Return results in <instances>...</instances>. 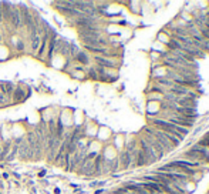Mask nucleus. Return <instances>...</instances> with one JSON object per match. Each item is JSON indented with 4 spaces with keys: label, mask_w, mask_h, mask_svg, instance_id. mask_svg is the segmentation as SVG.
<instances>
[{
    "label": "nucleus",
    "mask_w": 209,
    "mask_h": 194,
    "mask_svg": "<svg viewBox=\"0 0 209 194\" xmlns=\"http://www.w3.org/2000/svg\"><path fill=\"white\" fill-rule=\"evenodd\" d=\"M94 62H95V66L102 67V69H108V70H117L120 67V62L117 59H110V57L94 56Z\"/></svg>",
    "instance_id": "f257e3e1"
},
{
    "label": "nucleus",
    "mask_w": 209,
    "mask_h": 194,
    "mask_svg": "<svg viewBox=\"0 0 209 194\" xmlns=\"http://www.w3.org/2000/svg\"><path fill=\"white\" fill-rule=\"evenodd\" d=\"M142 138H144L145 141H147V144H148L149 147H152L154 150L157 151V154H158L159 157V160L162 158L164 156H165V151H164V148L161 146H159V143L155 140V138L151 136V134H147V133H144V136H142Z\"/></svg>",
    "instance_id": "f03ea898"
},
{
    "label": "nucleus",
    "mask_w": 209,
    "mask_h": 194,
    "mask_svg": "<svg viewBox=\"0 0 209 194\" xmlns=\"http://www.w3.org/2000/svg\"><path fill=\"white\" fill-rule=\"evenodd\" d=\"M9 20H10V23H12V26H13L14 29H20L22 26H23V20H22V14H20L19 7L12 6V12H10Z\"/></svg>",
    "instance_id": "7ed1b4c3"
},
{
    "label": "nucleus",
    "mask_w": 209,
    "mask_h": 194,
    "mask_svg": "<svg viewBox=\"0 0 209 194\" xmlns=\"http://www.w3.org/2000/svg\"><path fill=\"white\" fill-rule=\"evenodd\" d=\"M57 34L53 33L51 34L50 40H48V53H47V59L46 62L50 64L51 62H53V57H54V54H56V44H57Z\"/></svg>",
    "instance_id": "20e7f679"
},
{
    "label": "nucleus",
    "mask_w": 209,
    "mask_h": 194,
    "mask_svg": "<svg viewBox=\"0 0 209 194\" xmlns=\"http://www.w3.org/2000/svg\"><path fill=\"white\" fill-rule=\"evenodd\" d=\"M74 62L80 63L81 66H85V67H88L90 66V62H91V59H90L88 56V53L87 52H84V50H80L78 53H77V56L74 57Z\"/></svg>",
    "instance_id": "39448f33"
},
{
    "label": "nucleus",
    "mask_w": 209,
    "mask_h": 194,
    "mask_svg": "<svg viewBox=\"0 0 209 194\" xmlns=\"http://www.w3.org/2000/svg\"><path fill=\"white\" fill-rule=\"evenodd\" d=\"M40 43H41V36L40 34H36V36L30 37V50H32V53H37Z\"/></svg>",
    "instance_id": "423d86ee"
},
{
    "label": "nucleus",
    "mask_w": 209,
    "mask_h": 194,
    "mask_svg": "<svg viewBox=\"0 0 209 194\" xmlns=\"http://www.w3.org/2000/svg\"><path fill=\"white\" fill-rule=\"evenodd\" d=\"M85 77H88V79H91V80H100L98 73H97V70H95V66L85 67Z\"/></svg>",
    "instance_id": "0eeeda50"
},
{
    "label": "nucleus",
    "mask_w": 209,
    "mask_h": 194,
    "mask_svg": "<svg viewBox=\"0 0 209 194\" xmlns=\"http://www.w3.org/2000/svg\"><path fill=\"white\" fill-rule=\"evenodd\" d=\"M13 99H16V101H23L26 100V96H24V89L23 87H16L13 91Z\"/></svg>",
    "instance_id": "6e6552de"
},
{
    "label": "nucleus",
    "mask_w": 209,
    "mask_h": 194,
    "mask_svg": "<svg viewBox=\"0 0 209 194\" xmlns=\"http://www.w3.org/2000/svg\"><path fill=\"white\" fill-rule=\"evenodd\" d=\"M127 5L130 6V10L134 14H141V7H139L141 3H139V2H128Z\"/></svg>",
    "instance_id": "1a4fd4ad"
},
{
    "label": "nucleus",
    "mask_w": 209,
    "mask_h": 194,
    "mask_svg": "<svg viewBox=\"0 0 209 194\" xmlns=\"http://www.w3.org/2000/svg\"><path fill=\"white\" fill-rule=\"evenodd\" d=\"M158 42L162 43V44H168V43L171 42V36H168L167 32H159L158 33Z\"/></svg>",
    "instance_id": "9d476101"
},
{
    "label": "nucleus",
    "mask_w": 209,
    "mask_h": 194,
    "mask_svg": "<svg viewBox=\"0 0 209 194\" xmlns=\"http://www.w3.org/2000/svg\"><path fill=\"white\" fill-rule=\"evenodd\" d=\"M70 76L75 79V80H85L87 77H85V71H71L70 73Z\"/></svg>",
    "instance_id": "9b49d317"
},
{
    "label": "nucleus",
    "mask_w": 209,
    "mask_h": 194,
    "mask_svg": "<svg viewBox=\"0 0 209 194\" xmlns=\"http://www.w3.org/2000/svg\"><path fill=\"white\" fill-rule=\"evenodd\" d=\"M14 49H16L17 52H23V50H26V44H24L23 40H19V42H17V44L14 46Z\"/></svg>",
    "instance_id": "f8f14e48"
},
{
    "label": "nucleus",
    "mask_w": 209,
    "mask_h": 194,
    "mask_svg": "<svg viewBox=\"0 0 209 194\" xmlns=\"http://www.w3.org/2000/svg\"><path fill=\"white\" fill-rule=\"evenodd\" d=\"M95 194H102V190H101V189H98L97 191H95Z\"/></svg>",
    "instance_id": "ddd939ff"
},
{
    "label": "nucleus",
    "mask_w": 209,
    "mask_h": 194,
    "mask_svg": "<svg viewBox=\"0 0 209 194\" xmlns=\"http://www.w3.org/2000/svg\"><path fill=\"white\" fill-rule=\"evenodd\" d=\"M0 150H2V148H0Z\"/></svg>",
    "instance_id": "4468645a"
}]
</instances>
